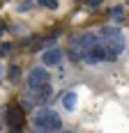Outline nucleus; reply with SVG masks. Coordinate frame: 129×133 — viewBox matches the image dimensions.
<instances>
[{
	"label": "nucleus",
	"mask_w": 129,
	"mask_h": 133,
	"mask_svg": "<svg viewBox=\"0 0 129 133\" xmlns=\"http://www.w3.org/2000/svg\"><path fill=\"white\" fill-rule=\"evenodd\" d=\"M99 44L104 48V60H115L125 51V37H122L120 28L104 25L99 30Z\"/></svg>",
	"instance_id": "1"
},
{
	"label": "nucleus",
	"mask_w": 129,
	"mask_h": 133,
	"mask_svg": "<svg viewBox=\"0 0 129 133\" xmlns=\"http://www.w3.org/2000/svg\"><path fill=\"white\" fill-rule=\"evenodd\" d=\"M32 124H35V131L37 133H58L60 126H62V119L51 108H39L37 112H35Z\"/></svg>",
	"instance_id": "2"
},
{
	"label": "nucleus",
	"mask_w": 129,
	"mask_h": 133,
	"mask_svg": "<svg viewBox=\"0 0 129 133\" xmlns=\"http://www.w3.org/2000/svg\"><path fill=\"white\" fill-rule=\"evenodd\" d=\"M5 117H7V126H9L14 133H21V126H23V108L9 106Z\"/></svg>",
	"instance_id": "3"
},
{
	"label": "nucleus",
	"mask_w": 129,
	"mask_h": 133,
	"mask_svg": "<svg viewBox=\"0 0 129 133\" xmlns=\"http://www.w3.org/2000/svg\"><path fill=\"white\" fill-rule=\"evenodd\" d=\"M42 85H49V71L42 69V66H37V69H32L30 76H28V87H30V90H37Z\"/></svg>",
	"instance_id": "4"
},
{
	"label": "nucleus",
	"mask_w": 129,
	"mask_h": 133,
	"mask_svg": "<svg viewBox=\"0 0 129 133\" xmlns=\"http://www.w3.org/2000/svg\"><path fill=\"white\" fill-rule=\"evenodd\" d=\"M83 60H85V62H90V64H95V62L104 60V48H102V44H97L95 48H90L88 53L83 55Z\"/></svg>",
	"instance_id": "5"
},
{
	"label": "nucleus",
	"mask_w": 129,
	"mask_h": 133,
	"mask_svg": "<svg viewBox=\"0 0 129 133\" xmlns=\"http://www.w3.org/2000/svg\"><path fill=\"white\" fill-rule=\"evenodd\" d=\"M42 60H44V64H58V62L62 60V51H58V48H49L46 53L42 55Z\"/></svg>",
	"instance_id": "6"
},
{
	"label": "nucleus",
	"mask_w": 129,
	"mask_h": 133,
	"mask_svg": "<svg viewBox=\"0 0 129 133\" xmlns=\"http://www.w3.org/2000/svg\"><path fill=\"white\" fill-rule=\"evenodd\" d=\"M32 92H35V101H37V103H44V101H49V99H51L53 90H51V85H42V87L32 90Z\"/></svg>",
	"instance_id": "7"
},
{
	"label": "nucleus",
	"mask_w": 129,
	"mask_h": 133,
	"mask_svg": "<svg viewBox=\"0 0 129 133\" xmlns=\"http://www.w3.org/2000/svg\"><path fill=\"white\" fill-rule=\"evenodd\" d=\"M62 106L67 108V110H74V106H76V94H74V92H67L62 96Z\"/></svg>",
	"instance_id": "8"
},
{
	"label": "nucleus",
	"mask_w": 129,
	"mask_h": 133,
	"mask_svg": "<svg viewBox=\"0 0 129 133\" xmlns=\"http://www.w3.org/2000/svg\"><path fill=\"white\" fill-rule=\"evenodd\" d=\"M122 14H125V9H122V7H113V9L108 12V16H111L113 21H122Z\"/></svg>",
	"instance_id": "9"
},
{
	"label": "nucleus",
	"mask_w": 129,
	"mask_h": 133,
	"mask_svg": "<svg viewBox=\"0 0 129 133\" xmlns=\"http://www.w3.org/2000/svg\"><path fill=\"white\" fill-rule=\"evenodd\" d=\"M16 78H19V66L12 64L9 66V80H16Z\"/></svg>",
	"instance_id": "10"
},
{
	"label": "nucleus",
	"mask_w": 129,
	"mask_h": 133,
	"mask_svg": "<svg viewBox=\"0 0 129 133\" xmlns=\"http://www.w3.org/2000/svg\"><path fill=\"white\" fill-rule=\"evenodd\" d=\"M9 51H12V44H0V55H9Z\"/></svg>",
	"instance_id": "11"
},
{
	"label": "nucleus",
	"mask_w": 129,
	"mask_h": 133,
	"mask_svg": "<svg viewBox=\"0 0 129 133\" xmlns=\"http://www.w3.org/2000/svg\"><path fill=\"white\" fill-rule=\"evenodd\" d=\"M42 5H44V7H49V9H58V2H53V0H44Z\"/></svg>",
	"instance_id": "12"
},
{
	"label": "nucleus",
	"mask_w": 129,
	"mask_h": 133,
	"mask_svg": "<svg viewBox=\"0 0 129 133\" xmlns=\"http://www.w3.org/2000/svg\"><path fill=\"white\" fill-rule=\"evenodd\" d=\"M32 7V2H23V5H19V9H30Z\"/></svg>",
	"instance_id": "13"
},
{
	"label": "nucleus",
	"mask_w": 129,
	"mask_h": 133,
	"mask_svg": "<svg viewBox=\"0 0 129 133\" xmlns=\"http://www.w3.org/2000/svg\"><path fill=\"white\" fill-rule=\"evenodd\" d=\"M64 133H67V131H64Z\"/></svg>",
	"instance_id": "14"
}]
</instances>
